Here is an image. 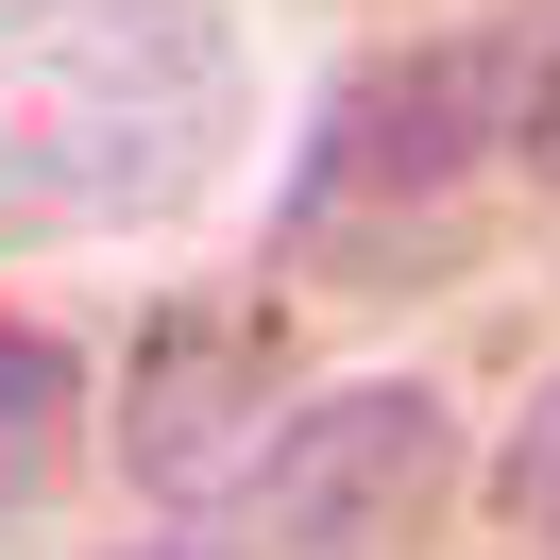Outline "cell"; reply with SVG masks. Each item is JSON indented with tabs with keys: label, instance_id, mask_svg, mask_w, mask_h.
Returning a JSON list of instances; mask_svg holds the SVG:
<instances>
[{
	"label": "cell",
	"instance_id": "1",
	"mask_svg": "<svg viewBox=\"0 0 560 560\" xmlns=\"http://www.w3.org/2000/svg\"><path fill=\"white\" fill-rule=\"evenodd\" d=\"M238 153L221 0H0V238L171 221Z\"/></svg>",
	"mask_w": 560,
	"mask_h": 560
},
{
	"label": "cell",
	"instance_id": "6",
	"mask_svg": "<svg viewBox=\"0 0 560 560\" xmlns=\"http://www.w3.org/2000/svg\"><path fill=\"white\" fill-rule=\"evenodd\" d=\"M492 510H510L526 544H560V374L526 390V424H510V442H492Z\"/></svg>",
	"mask_w": 560,
	"mask_h": 560
},
{
	"label": "cell",
	"instance_id": "2",
	"mask_svg": "<svg viewBox=\"0 0 560 560\" xmlns=\"http://www.w3.org/2000/svg\"><path fill=\"white\" fill-rule=\"evenodd\" d=\"M526 103H544V18H476V35H408L374 69H340L272 238L306 272H408V255H442L526 171Z\"/></svg>",
	"mask_w": 560,
	"mask_h": 560
},
{
	"label": "cell",
	"instance_id": "8",
	"mask_svg": "<svg viewBox=\"0 0 560 560\" xmlns=\"http://www.w3.org/2000/svg\"><path fill=\"white\" fill-rule=\"evenodd\" d=\"M119 560H205V544H119Z\"/></svg>",
	"mask_w": 560,
	"mask_h": 560
},
{
	"label": "cell",
	"instance_id": "3",
	"mask_svg": "<svg viewBox=\"0 0 560 560\" xmlns=\"http://www.w3.org/2000/svg\"><path fill=\"white\" fill-rule=\"evenodd\" d=\"M442 492H458V408L424 374L323 390V408H289L272 458H255V526H272L289 560H390V544H424Z\"/></svg>",
	"mask_w": 560,
	"mask_h": 560
},
{
	"label": "cell",
	"instance_id": "4",
	"mask_svg": "<svg viewBox=\"0 0 560 560\" xmlns=\"http://www.w3.org/2000/svg\"><path fill=\"white\" fill-rule=\"evenodd\" d=\"M272 306H238V289H205V306H171L137 340V390H119V458H137L153 510H221V492H255V458H272Z\"/></svg>",
	"mask_w": 560,
	"mask_h": 560
},
{
	"label": "cell",
	"instance_id": "5",
	"mask_svg": "<svg viewBox=\"0 0 560 560\" xmlns=\"http://www.w3.org/2000/svg\"><path fill=\"white\" fill-rule=\"evenodd\" d=\"M69 424H85V357L51 323H0V510H35L69 476Z\"/></svg>",
	"mask_w": 560,
	"mask_h": 560
},
{
	"label": "cell",
	"instance_id": "7",
	"mask_svg": "<svg viewBox=\"0 0 560 560\" xmlns=\"http://www.w3.org/2000/svg\"><path fill=\"white\" fill-rule=\"evenodd\" d=\"M526 171L560 187V18H544V103H526Z\"/></svg>",
	"mask_w": 560,
	"mask_h": 560
}]
</instances>
